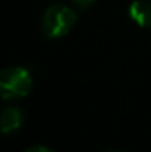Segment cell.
Here are the masks:
<instances>
[{
    "label": "cell",
    "instance_id": "4",
    "mask_svg": "<svg viewBox=\"0 0 151 152\" xmlns=\"http://www.w3.org/2000/svg\"><path fill=\"white\" fill-rule=\"evenodd\" d=\"M129 16L139 27H151V1L150 0H135L129 6Z\"/></svg>",
    "mask_w": 151,
    "mask_h": 152
},
{
    "label": "cell",
    "instance_id": "5",
    "mask_svg": "<svg viewBox=\"0 0 151 152\" xmlns=\"http://www.w3.org/2000/svg\"><path fill=\"white\" fill-rule=\"evenodd\" d=\"M25 152H53L50 148L48 146H42V145H37V146H31V148H28Z\"/></svg>",
    "mask_w": 151,
    "mask_h": 152
},
{
    "label": "cell",
    "instance_id": "2",
    "mask_svg": "<svg viewBox=\"0 0 151 152\" xmlns=\"http://www.w3.org/2000/svg\"><path fill=\"white\" fill-rule=\"evenodd\" d=\"M31 86V74L22 66H10L0 71V99H21L30 93Z\"/></svg>",
    "mask_w": 151,
    "mask_h": 152
},
{
    "label": "cell",
    "instance_id": "6",
    "mask_svg": "<svg viewBox=\"0 0 151 152\" xmlns=\"http://www.w3.org/2000/svg\"><path fill=\"white\" fill-rule=\"evenodd\" d=\"M77 6H80V7H83V9H86V7H89L95 0H73Z\"/></svg>",
    "mask_w": 151,
    "mask_h": 152
},
{
    "label": "cell",
    "instance_id": "7",
    "mask_svg": "<svg viewBox=\"0 0 151 152\" xmlns=\"http://www.w3.org/2000/svg\"><path fill=\"white\" fill-rule=\"evenodd\" d=\"M105 152H120V151H116V149H110V151H105Z\"/></svg>",
    "mask_w": 151,
    "mask_h": 152
},
{
    "label": "cell",
    "instance_id": "3",
    "mask_svg": "<svg viewBox=\"0 0 151 152\" xmlns=\"http://www.w3.org/2000/svg\"><path fill=\"white\" fill-rule=\"evenodd\" d=\"M24 123V111L18 106H7L0 114V132L4 134L16 132Z\"/></svg>",
    "mask_w": 151,
    "mask_h": 152
},
{
    "label": "cell",
    "instance_id": "1",
    "mask_svg": "<svg viewBox=\"0 0 151 152\" xmlns=\"http://www.w3.org/2000/svg\"><path fill=\"white\" fill-rule=\"evenodd\" d=\"M77 22V13L67 4H52L42 18V31L49 39H59L67 36Z\"/></svg>",
    "mask_w": 151,
    "mask_h": 152
}]
</instances>
